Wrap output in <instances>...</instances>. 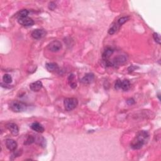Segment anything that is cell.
Returning a JSON list of instances; mask_svg holds the SVG:
<instances>
[{
	"instance_id": "6da1fadb",
	"label": "cell",
	"mask_w": 161,
	"mask_h": 161,
	"mask_svg": "<svg viewBox=\"0 0 161 161\" xmlns=\"http://www.w3.org/2000/svg\"><path fill=\"white\" fill-rule=\"evenodd\" d=\"M149 138V134L147 131H140L135 138L131 143V147L133 150H139L147 143Z\"/></svg>"
},
{
	"instance_id": "7a4b0ae2",
	"label": "cell",
	"mask_w": 161,
	"mask_h": 161,
	"mask_svg": "<svg viewBox=\"0 0 161 161\" xmlns=\"http://www.w3.org/2000/svg\"><path fill=\"white\" fill-rule=\"evenodd\" d=\"M10 108L11 111L16 113H20L25 111L27 108V106L26 104L18 101H13L10 103Z\"/></svg>"
},
{
	"instance_id": "3957f363",
	"label": "cell",
	"mask_w": 161,
	"mask_h": 161,
	"mask_svg": "<svg viewBox=\"0 0 161 161\" xmlns=\"http://www.w3.org/2000/svg\"><path fill=\"white\" fill-rule=\"evenodd\" d=\"M78 104V101L74 98H67L64 99V105L66 111H70L74 110Z\"/></svg>"
},
{
	"instance_id": "277c9868",
	"label": "cell",
	"mask_w": 161,
	"mask_h": 161,
	"mask_svg": "<svg viewBox=\"0 0 161 161\" xmlns=\"http://www.w3.org/2000/svg\"><path fill=\"white\" fill-rule=\"evenodd\" d=\"M130 88V82L128 80L125 79V80H120L118 79L115 84V88L116 90L121 89L124 91H128Z\"/></svg>"
},
{
	"instance_id": "5b68a950",
	"label": "cell",
	"mask_w": 161,
	"mask_h": 161,
	"mask_svg": "<svg viewBox=\"0 0 161 161\" xmlns=\"http://www.w3.org/2000/svg\"><path fill=\"white\" fill-rule=\"evenodd\" d=\"M127 61V58L124 55H119L116 56L113 59L112 61H111V66L114 67H118L120 66H122V65L125 64Z\"/></svg>"
},
{
	"instance_id": "8992f818",
	"label": "cell",
	"mask_w": 161,
	"mask_h": 161,
	"mask_svg": "<svg viewBox=\"0 0 161 161\" xmlns=\"http://www.w3.org/2000/svg\"><path fill=\"white\" fill-rule=\"evenodd\" d=\"M62 43L59 40H54L47 45V49L52 52H57L62 49Z\"/></svg>"
},
{
	"instance_id": "52a82bcc",
	"label": "cell",
	"mask_w": 161,
	"mask_h": 161,
	"mask_svg": "<svg viewBox=\"0 0 161 161\" xmlns=\"http://www.w3.org/2000/svg\"><path fill=\"white\" fill-rule=\"evenodd\" d=\"M18 22L23 27H32L34 25V21L28 16L21 17L18 18Z\"/></svg>"
},
{
	"instance_id": "ba28073f",
	"label": "cell",
	"mask_w": 161,
	"mask_h": 161,
	"mask_svg": "<svg viewBox=\"0 0 161 161\" xmlns=\"http://www.w3.org/2000/svg\"><path fill=\"white\" fill-rule=\"evenodd\" d=\"M47 34V32L45 30L43 29H35L32 32L31 35L33 38L35 40H40V39L44 37Z\"/></svg>"
},
{
	"instance_id": "9c48e42d",
	"label": "cell",
	"mask_w": 161,
	"mask_h": 161,
	"mask_svg": "<svg viewBox=\"0 0 161 161\" xmlns=\"http://www.w3.org/2000/svg\"><path fill=\"white\" fill-rule=\"evenodd\" d=\"M94 75L93 73H88L82 78L81 82L84 84H89L94 81Z\"/></svg>"
},
{
	"instance_id": "30bf717a",
	"label": "cell",
	"mask_w": 161,
	"mask_h": 161,
	"mask_svg": "<svg viewBox=\"0 0 161 161\" xmlns=\"http://www.w3.org/2000/svg\"><path fill=\"white\" fill-rule=\"evenodd\" d=\"M6 127L7 129L10 130V132L13 135H17L19 132V128L18 125L14 123H9L6 124Z\"/></svg>"
},
{
	"instance_id": "8fae6325",
	"label": "cell",
	"mask_w": 161,
	"mask_h": 161,
	"mask_svg": "<svg viewBox=\"0 0 161 161\" xmlns=\"http://www.w3.org/2000/svg\"><path fill=\"white\" fill-rule=\"evenodd\" d=\"M5 145L7 149L10 151H15L17 148V143L13 139H6Z\"/></svg>"
},
{
	"instance_id": "7c38bea8",
	"label": "cell",
	"mask_w": 161,
	"mask_h": 161,
	"mask_svg": "<svg viewBox=\"0 0 161 161\" xmlns=\"http://www.w3.org/2000/svg\"><path fill=\"white\" fill-rule=\"evenodd\" d=\"M42 82L40 81H37L30 84V89L33 92H37L42 88Z\"/></svg>"
},
{
	"instance_id": "4fadbf2b",
	"label": "cell",
	"mask_w": 161,
	"mask_h": 161,
	"mask_svg": "<svg viewBox=\"0 0 161 161\" xmlns=\"http://www.w3.org/2000/svg\"><path fill=\"white\" fill-rule=\"evenodd\" d=\"M30 127L33 130V131H35L38 133H43L44 132V127H43V126L38 122H34L33 123L31 126H30Z\"/></svg>"
},
{
	"instance_id": "5bb4252c",
	"label": "cell",
	"mask_w": 161,
	"mask_h": 161,
	"mask_svg": "<svg viewBox=\"0 0 161 161\" xmlns=\"http://www.w3.org/2000/svg\"><path fill=\"white\" fill-rule=\"evenodd\" d=\"M114 50L111 49V48H107V49L104 51L102 55V59L103 61H106V60H109V58L111 57V55L113 54Z\"/></svg>"
},
{
	"instance_id": "9a60e30c",
	"label": "cell",
	"mask_w": 161,
	"mask_h": 161,
	"mask_svg": "<svg viewBox=\"0 0 161 161\" xmlns=\"http://www.w3.org/2000/svg\"><path fill=\"white\" fill-rule=\"evenodd\" d=\"M45 67L47 69V70L49 72H55L59 70L58 65L54 62L47 63L45 65Z\"/></svg>"
},
{
	"instance_id": "2e32d148",
	"label": "cell",
	"mask_w": 161,
	"mask_h": 161,
	"mask_svg": "<svg viewBox=\"0 0 161 161\" xmlns=\"http://www.w3.org/2000/svg\"><path fill=\"white\" fill-rule=\"evenodd\" d=\"M68 80H69V85H70L71 88L73 89L76 88L77 86V84H76V82L74 81H75V76L73 74H71L69 75V76L68 77Z\"/></svg>"
},
{
	"instance_id": "e0dca14e",
	"label": "cell",
	"mask_w": 161,
	"mask_h": 161,
	"mask_svg": "<svg viewBox=\"0 0 161 161\" xmlns=\"http://www.w3.org/2000/svg\"><path fill=\"white\" fill-rule=\"evenodd\" d=\"M119 27H120V26L117 24V23L115 24L112 25V26L110 27L109 30H108V33H109L110 35L114 34L117 31V30H118Z\"/></svg>"
},
{
	"instance_id": "ac0fdd59",
	"label": "cell",
	"mask_w": 161,
	"mask_h": 161,
	"mask_svg": "<svg viewBox=\"0 0 161 161\" xmlns=\"http://www.w3.org/2000/svg\"><path fill=\"white\" fill-rule=\"evenodd\" d=\"M3 80L5 84H10L12 82V77L8 74H5L3 77Z\"/></svg>"
},
{
	"instance_id": "d6986e66",
	"label": "cell",
	"mask_w": 161,
	"mask_h": 161,
	"mask_svg": "<svg viewBox=\"0 0 161 161\" xmlns=\"http://www.w3.org/2000/svg\"><path fill=\"white\" fill-rule=\"evenodd\" d=\"M130 20V17L127 16H123L121 17V18H120L118 20V22H117V24H118L120 27V26L122 25L123 24H124L125 23L127 22V21H128Z\"/></svg>"
},
{
	"instance_id": "ffe728a7",
	"label": "cell",
	"mask_w": 161,
	"mask_h": 161,
	"mask_svg": "<svg viewBox=\"0 0 161 161\" xmlns=\"http://www.w3.org/2000/svg\"><path fill=\"white\" fill-rule=\"evenodd\" d=\"M35 142V137L33 136H32V135H30L28 137L27 140H26L25 142H24V144L25 145H30Z\"/></svg>"
},
{
	"instance_id": "44dd1931",
	"label": "cell",
	"mask_w": 161,
	"mask_h": 161,
	"mask_svg": "<svg viewBox=\"0 0 161 161\" xmlns=\"http://www.w3.org/2000/svg\"><path fill=\"white\" fill-rule=\"evenodd\" d=\"M29 13V11L27 10H22L20 11L18 13V18H21V17H25V16H28V15Z\"/></svg>"
},
{
	"instance_id": "7402d4cb",
	"label": "cell",
	"mask_w": 161,
	"mask_h": 161,
	"mask_svg": "<svg viewBox=\"0 0 161 161\" xmlns=\"http://www.w3.org/2000/svg\"><path fill=\"white\" fill-rule=\"evenodd\" d=\"M153 38L154 40L156 43H157L158 44H160V35L157 33H154L153 34Z\"/></svg>"
},
{
	"instance_id": "603a6c76",
	"label": "cell",
	"mask_w": 161,
	"mask_h": 161,
	"mask_svg": "<svg viewBox=\"0 0 161 161\" xmlns=\"http://www.w3.org/2000/svg\"><path fill=\"white\" fill-rule=\"evenodd\" d=\"M55 8H56V5H55V4L54 2L49 3V10L53 11V10H54V9H55Z\"/></svg>"
},
{
	"instance_id": "cb8c5ba5",
	"label": "cell",
	"mask_w": 161,
	"mask_h": 161,
	"mask_svg": "<svg viewBox=\"0 0 161 161\" xmlns=\"http://www.w3.org/2000/svg\"><path fill=\"white\" fill-rule=\"evenodd\" d=\"M127 103L128 104V105H133L135 103V101L133 98H129L127 100Z\"/></svg>"
},
{
	"instance_id": "d4e9b609",
	"label": "cell",
	"mask_w": 161,
	"mask_h": 161,
	"mask_svg": "<svg viewBox=\"0 0 161 161\" xmlns=\"http://www.w3.org/2000/svg\"><path fill=\"white\" fill-rule=\"evenodd\" d=\"M137 68H138V67H135V66H130V67L128 68V70L129 72H133V71L135 70V69H136Z\"/></svg>"
}]
</instances>
